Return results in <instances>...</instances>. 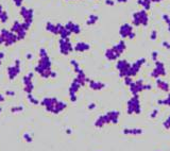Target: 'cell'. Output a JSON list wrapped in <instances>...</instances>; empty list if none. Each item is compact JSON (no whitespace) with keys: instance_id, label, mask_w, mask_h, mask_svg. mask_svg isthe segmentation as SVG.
<instances>
[{"instance_id":"obj_1","label":"cell","mask_w":170,"mask_h":151,"mask_svg":"<svg viewBox=\"0 0 170 151\" xmlns=\"http://www.w3.org/2000/svg\"><path fill=\"white\" fill-rule=\"evenodd\" d=\"M132 24L135 27H147L149 24V15L144 9L138 10L132 15Z\"/></svg>"},{"instance_id":"obj_10","label":"cell","mask_w":170,"mask_h":151,"mask_svg":"<svg viewBox=\"0 0 170 151\" xmlns=\"http://www.w3.org/2000/svg\"><path fill=\"white\" fill-rule=\"evenodd\" d=\"M156 38H158V31L152 30L151 34H150V40H156Z\"/></svg>"},{"instance_id":"obj_7","label":"cell","mask_w":170,"mask_h":151,"mask_svg":"<svg viewBox=\"0 0 170 151\" xmlns=\"http://www.w3.org/2000/svg\"><path fill=\"white\" fill-rule=\"evenodd\" d=\"M137 4L142 6V9L146 10L147 12L151 10V6H152V1L151 0H137Z\"/></svg>"},{"instance_id":"obj_14","label":"cell","mask_w":170,"mask_h":151,"mask_svg":"<svg viewBox=\"0 0 170 151\" xmlns=\"http://www.w3.org/2000/svg\"><path fill=\"white\" fill-rule=\"evenodd\" d=\"M116 2H118V3H127L128 0H116Z\"/></svg>"},{"instance_id":"obj_16","label":"cell","mask_w":170,"mask_h":151,"mask_svg":"<svg viewBox=\"0 0 170 151\" xmlns=\"http://www.w3.org/2000/svg\"><path fill=\"white\" fill-rule=\"evenodd\" d=\"M96 1H97V0H96Z\"/></svg>"},{"instance_id":"obj_4","label":"cell","mask_w":170,"mask_h":151,"mask_svg":"<svg viewBox=\"0 0 170 151\" xmlns=\"http://www.w3.org/2000/svg\"><path fill=\"white\" fill-rule=\"evenodd\" d=\"M104 56L108 61H115V60H117L118 58L121 56V53L113 46V47H111V48H108V49L105 51Z\"/></svg>"},{"instance_id":"obj_3","label":"cell","mask_w":170,"mask_h":151,"mask_svg":"<svg viewBox=\"0 0 170 151\" xmlns=\"http://www.w3.org/2000/svg\"><path fill=\"white\" fill-rule=\"evenodd\" d=\"M60 47H61V52L64 53V54L71 52V50L74 49L69 38H62L60 40Z\"/></svg>"},{"instance_id":"obj_8","label":"cell","mask_w":170,"mask_h":151,"mask_svg":"<svg viewBox=\"0 0 170 151\" xmlns=\"http://www.w3.org/2000/svg\"><path fill=\"white\" fill-rule=\"evenodd\" d=\"M99 20V16L96 14H90L88 16V18L86 19V25L87 26H94L96 25V22Z\"/></svg>"},{"instance_id":"obj_9","label":"cell","mask_w":170,"mask_h":151,"mask_svg":"<svg viewBox=\"0 0 170 151\" xmlns=\"http://www.w3.org/2000/svg\"><path fill=\"white\" fill-rule=\"evenodd\" d=\"M162 19H163V22H165V24L167 25L168 32H170V16L168 15V14H163V15H162Z\"/></svg>"},{"instance_id":"obj_13","label":"cell","mask_w":170,"mask_h":151,"mask_svg":"<svg viewBox=\"0 0 170 151\" xmlns=\"http://www.w3.org/2000/svg\"><path fill=\"white\" fill-rule=\"evenodd\" d=\"M158 51H153V52H152V58H153V59H155V61H158Z\"/></svg>"},{"instance_id":"obj_6","label":"cell","mask_w":170,"mask_h":151,"mask_svg":"<svg viewBox=\"0 0 170 151\" xmlns=\"http://www.w3.org/2000/svg\"><path fill=\"white\" fill-rule=\"evenodd\" d=\"M90 44L84 43V42H79V43H77V45L74 46V50H76V51H79V52H83V51L90 50Z\"/></svg>"},{"instance_id":"obj_2","label":"cell","mask_w":170,"mask_h":151,"mask_svg":"<svg viewBox=\"0 0 170 151\" xmlns=\"http://www.w3.org/2000/svg\"><path fill=\"white\" fill-rule=\"evenodd\" d=\"M119 34H120V36L122 38H129V40H133L136 36L135 32H134L133 25H130V24L121 25L120 28H119Z\"/></svg>"},{"instance_id":"obj_11","label":"cell","mask_w":170,"mask_h":151,"mask_svg":"<svg viewBox=\"0 0 170 151\" xmlns=\"http://www.w3.org/2000/svg\"><path fill=\"white\" fill-rule=\"evenodd\" d=\"M104 3H105V6H114L116 1H114V0H104Z\"/></svg>"},{"instance_id":"obj_5","label":"cell","mask_w":170,"mask_h":151,"mask_svg":"<svg viewBox=\"0 0 170 151\" xmlns=\"http://www.w3.org/2000/svg\"><path fill=\"white\" fill-rule=\"evenodd\" d=\"M65 28L67 29L69 32H70L71 34H78L81 32V28L80 26L77 25V24H74V22H69L67 24V25L65 26Z\"/></svg>"},{"instance_id":"obj_12","label":"cell","mask_w":170,"mask_h":151,"mask_svg":"<svg viewBox=\"0 0 170 151\" xmlns=\"http://www.w3.org/2000/svg\"><path fill=\"white\" fill-rule=\"evenodd\" d=\"M162 45H163V47H165L166 49H170V43L167 42V40H164V42L162 43Z\"/></svg>"},{"instance_id":"obj_15","label":"cell","mask_w":170,"mask_h":151,"mask_svg":"<svg viewBox=\"0 0 170 151\" xmlns=\"http://www.w3.org/2000/svg\"><path fill=\"white\" fill-rule=\"evenodd\" d=\"M152 3H160L162 2V1H164V0H151Z\"/></svg>"}]
</instances>
